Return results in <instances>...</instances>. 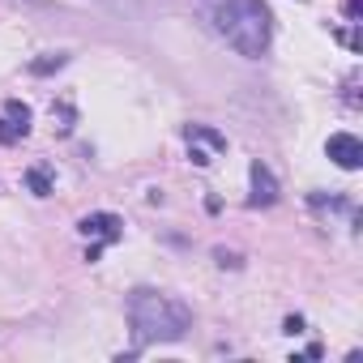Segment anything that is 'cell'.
I'll return each instance as SVG.
<instances>
[{
    "label": "cell",
    "mask_w": 363,
    "mask_h": 363,
    "mask_svg": "<svg viewBox=\"0 0 363 363\" xmlns=\"http://www.w3.org/2000/svg\"><path fill=\"white\" fill-rule=\"evenodd\" d=\"M77 231L86 235V240H94V244H116L120 235H124V223L116 218V214H107V210H99V214H86L82 223H77Z\"/></svg>",
    "instance_id": "cell-6"
},
{
    "label": "cell",
    "mask_w": 363,
    "mask_h": 363,
    "mask_svg": "<svg viewBox=\"0 0 363 363\" xmlns=\"http://www.w3.org/2000/svg\"><path fill=\"white\" fill-rule=\"evenodd\" d=\"M65 65H69L65 52H48V56L30 60V73H35V77H48V73H56V69H65Z\"/></svg>",
    "instance_id": "cell-9"
},
{
    "label": "cell",
    "mask_w": 363,
    "mask_h": 363,
    "mask_svg": "<svg viewBox=\"0 0 363 363\" xmlns=\"http://www.w3.org/2000/svg\"><path fill=\"white\" fill-rule=\"evenodd\" d=\"M5 5H26V9H48L52 0H5Z\"/></svg>",
    "instance_id": "cell-12"
},
{
    "label": "cell",
    "mask_w": 363,
    "mask_h": 363,
    "mask_svg": "<svg viewBox=\"0 0 363 363\" xmlns=\"http://www.w3.org/2000/svg\"><path fill=\"white\" fill-rule=\"evenodd\" d=\"M346 18H350V22H359V0H346Z\"/></svg>",
    "instance_id": "cell-14"
},
{
    "label": "cell",
    "mask_w": 363,
    "mask_h": 363,
    "mask_svg": "<svg viewBox=\"0 0 363 363\" xmlns=\"http://www.w3.org/2000/svg\"><path fill=\"white\" fill-rule=\"evenodd\" d=\"M282 329H286V333H303V316H286Z\"/></svg>",
    "instance_id": "cell-11"
},
{
    "label": "cell",
    "mask_w": 363,
    "mask_h": 363,
    "mask_svg": "<svg viewBox=\"0 0 363 363\" xmlns=\"http://www.w3.org/2000/svg\"><path fill=\"white\" fill-rule=\"evenodd\" d=\"M325 154H329L342 171H359V167H363V141H359L354 133H333V137L325 141Z\"/></svg>",
    "instance_id": "cell-5"
},
{
    "label": "cell",
    "mask_w": 363,
    "mask_h": 363,
    "mask_svg": "<svg viewBox=\"0 0 363 363\" xmlns=\"http://www.w3.org/2000/svg\"><path fill=\"white\" fill-rule=\"evenodd\" d=\"M210 22H214V30H218L240 56L261 60V56L269 52L274 18H269V5H265V0H214Z\"/></svg>",
    "instance_id": "cell-1"
},
{
    "label": "cell",
    "mask_w": 363,
    "mask_h": 363,
    "mask_svg": "<svg viewBox=\"0 0 363 363\" xmlns=\"http://www.w3.org/2000/svg\"><path fill=\"white\" fill-rule=\"evenodd\" d=\"M248 179H252V197H248V206H257V210H269L274 201H278V179H274V171L257 158L252 167H248Z\"/></svg>",
    "instance_id": "cell-7"
},
{
    "label": "cell",
    "mask_w": 363,
    "mask_h": 363,
    "mask_svg": "<svg viewBox=\"0 0 363 363\" xmlns=\"http://www.w3.org/2000/svg\"><path fill=\"white\" fill-rule=\"evenodd\" d=\"M99 257H103V244H90V248H86V261H90V265H94V261H99Z\"/></svg>",
    "instance_id": "cell-13"
},
{
    "label": "cell",
    "mask_w": 363,
    "mask_h": 363,
    "mask_svg": "<svg viewBox=\"0 0 363 363\" xmlns=\"http://www.w3.org/2000/svg\"><path fill=\"white\" fill-rule=\"evenodd\" d=\"M128 325H133L137 342H179L193 329V312H189V303H179L162 291H133Z\"/></svg>",
    "instance_id": "cell-2"
},
{
    "label": "cell",
    "mask_w": 363,
    "mask_h": 363,
    "mask_svg": "<svg viewBox=\"0 0 363 363\" xmlns=\"http://www.w3.org/2000/svg\"><path fill=\"white\" fill-rule=\"evenodd\" d=\"M107 5H124V0H107Z\"/></svg>",
    "instance_id": "cell-15"
},
{
    "label": "cell",
    "mask_w": 363,
    "mask_h": 363,
    "mask_svg": "<svg viewBox=\"0 0 363 363\" xmlns=\"http://www.w3.org/2000/svg\"><path fill=\"white\" fill-rule=\"evenodd\" d=\"M26 189H30L35 197H52V193H56V184H52V171H48L43 162L26 171Z\"/></svg>",
    "instance_id": "cell-8"
},
{
    "label": "cell",
    "mask_w": 363,
    "mask_h": 363,
    "mask_svg": "<svg viewBox=\"0 0 363 363\" xmlns=\"http://www.w3.org/2000/svg\"><path fill=\"white\" fill-rule=\"evenodd\" d=\"M30 107L22 103V99H9L5 107H0V141H5V145H18L26 133H30Z\"/></svg>",
    "instance_id": "cell-4"
},
{
    "label": "cell",
    "mask_w": 363,
    "mask_h": 363,
    "mask_svg": "<svg viewBox=\"0 0 363 363\" xmlns=\"http://www.w3.org/2000/svg\"><path fill=\"white\" fill-rule=\"evenodd\" d=\"M52 120H60V124H56L60 133H73V107H69V103H60V107H52Z\"/></svg>",
    "instance_id": "cell-10"
},
{
    "label": "cell",
    "mask_w": 363,
    "mask_h": 363,
    "mask_svg": "<svg viewBox=\"0 0 363 363\" xmlns=\"http://www.w3.org/2000/svg\"><path fill=\"white\" fill-rule=\"evenodd\" d=\"M184 141H189V158H193L197 167H210L214 154L227 150V137H223L218 128H210V124H189V128H184Z\"/></svg>",
    "instance_id": "cell-3"
}]
</instances>
